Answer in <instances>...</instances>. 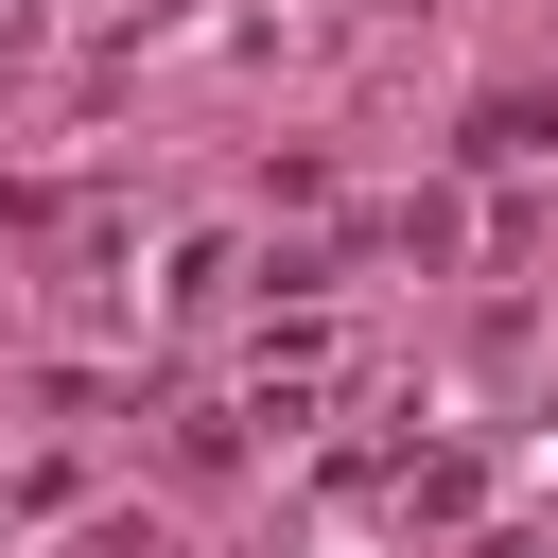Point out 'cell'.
Wrapping results in <instances>:
<instances>
[{"mask_svg":"<svg viewBox=\"0 0 558 558\" xmlns=\"http://www.w3.org/2000/svg\"><path fill=\"white\" fill-rule=\"evenodd\" d=\"M471 157H558V105H523V87H506V105H471Z\"/></svg>","mask_w":558,"mask_h":558,"instance_id":"obj_1","label":"cell"}]
</instances>
